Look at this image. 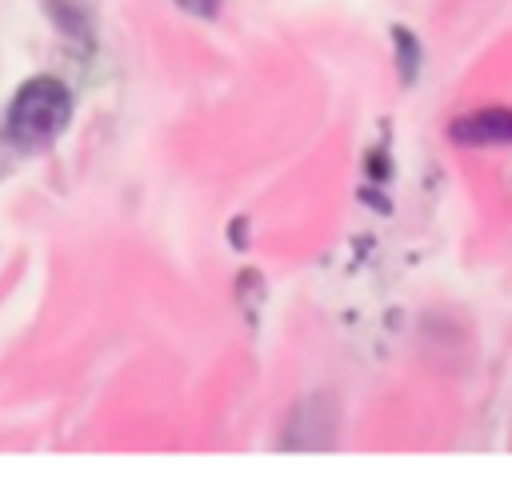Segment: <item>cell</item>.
Segmentation results:
<instances>
[{"label":"cell","instance_id":"cell-1","mask_svg":"<svg viewBox=\"0 0 512 504\" xmlns=\"http://www.w3.org/2000/svg\"><path fill=\"white\" fill-rule=\"evenodd\" d=\"M68 116H72V92L56 76H32L12 96L4 132L20 148H44L68 128Z\"/></svg>","mask_w":512,"mask_h":504},{"label":"cell","instance_id":"cell-2","mask_svg":"<svg viewBox=\"0 0 512 504\" xmlns=\"http://www.w3.org/2000/svg\"><path fill=\"white\" fill-rule=\"evenodd\" d=\"M452 140H456V144H468V148L512 144V108L488 104V108H476V112L460 116V120L452 124Z\"/></svg>","mask_w":512,"mask_h":504},{"label":"cell","instance_id":"cell-3","mask_svg":"<svg viewBox=\"0 0 512 504\" xmlns=\"http://www.w3.org/2000/svg\"><path fill=\"white\" fill-rule=\"evenodd\" d=\"M396 48H404V76H412V68H416V44H412V36L408 32H396Z\"/></svg>","mask_w":512,"mask_h":504},{"label":"cell","instance_id":"cell-4","mask_svg":"<svg viewBox=\"0 0 512 504\" xmlns=\"http://www.w3.org/2000/svg\"><path fill=\"white\" fill-rule=\"evenodd\" d=\"M176 4L192 16H216V8H220V0H176Z\"/></svg>","mask_w":512,"mask_h":504}]
</instances>
